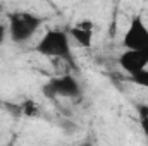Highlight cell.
<instances>
[{
    "label": "cell",
    "mask_w": 148,
    "mask_h": 146,
    "mask_svg": "<svg viewBox=\"0 0 148 146\" xmlns=\"http://www.w3.org/2000/svg\"><path fill=\"white\" fill-rule=\"evenodd\" d=\"M35 50L45 57L73 62V50H71V43H69V35L66 31H60V29L47 31L40 38Z\"/></svg>",
    "instance_id": "6da1fadb"
},
{
    "label": "cell",
    "mask_w": 148,
    "mask_h": 146,
    "mask_svg": "<svg viewBox=\"0 0 148 146\" xmlns=\"http://www.w3.org/2000/svg\"><path fill=\"white\" fill-rule=\"evenodd\" d=\"M9 36L14 43H24L41 26V17L29 12H14L9 16Z\"/></svg>",
    "instance_id": "7a4b0ae2"
},
{
    "label": "cell",
    "mask_w": 148,
    "mask_h": 146,
    "mask_svg": "<svg viewBox=\"0 0 148 146\" xmlns=\"http://www.w3.org/2000/svg\"><path fill=\"white\" fill-rule=\"evenodd\" d=\"M43 93L48 98H77L81 96V86L77 83V79L71 74H64V76H57L52 77L45 86H43Z\"/></svg>",
    "instance_id": "3957f363"
},
{
    "label": "cell",
    "mask_w": 148,
    "mask_h": 146,
    "mask_svg": "<svg viewBox=\"0 0 148 146\" xmlns=\"http://www.w3.org/2000/svg\"><path fill=\"white\" fill-rule=\"evenodd\" d=\"M122 45L127 50H138L148 55V28L141 16H134L131 19L129 28L122 38Z\"/></svg>",
    "instance_id": "277c9868"
},
{
    "label": "cell",
    "mask_w": 148,
    "mask_h": 146,
    "mask_svg": "<svg viewBox=\"0 0 148 146\" xmlns=\"http://www.w3.org/2000/svg\"><path fill=\"white\" fill-rule=\"evenodd\" d=\"M119 65L129 74V76H134V74L141 72L143 69H147L148 65V55L143 52H138V50H124L122 55L119 57Z\"/></svg>",
    "instance_id": "5b68a950"
},
{
    "label": "cell",
    "mask_w": 148,
    "mask_h": 146,
    "mask_svg": "<svg viewBox=\"0 0 148 146\" xmlns=\"http://www.w3.org/2000/svg\"><path fill=\"white\" fill-rule=\"evenodd\" d=\"M69 38H73L77 45H81V46L88 48V46H91L93 31H90V29H83V28L76 26V28H73V29L69 31Z\"/></svg>",
    "instance_id": "8992f818"
},
{
    "label": "cell",
    "mask_w": 148,
    "mask_h": 146,
    "mask_svg": "<svg viewBox=\"0 0 148 146\" xmlns=\"http://www.w3.org/2000/svg\"><path fill=\"white\" fill-rule=\"evenodd\" d=\"M21 112L26 115V117H38V105L35 102H26L23 107H21Z\"/></svg>",
    "instance_id": "52a82bcc"
},
{
    "label": "cell",
    "mask_w": 148,
    "mask_h": 146,
    "mask_svg": "<svg viewBox=\"0 0 148 146\" xmlns=\"http://www.w3.org/2000/svg\"><path fill=\"white\" fill-rule=\"evenodd\" d=\"M131 79H133L136 84H140V86H143V88H148V67L147 69H143L141 72L131 76Z\"/></svg>",
    "instance_id": "ba28073f"
},
{
    "label": "cell",
    "mask_w": 148,
    "mask_h": 146,
    "mask_svg": "<svg viewBox=\"0 0 148 146\" xmlns=\"http://www.w3.org/2000/svg\"><path fill=\"white\" fill-rule=\"evenodd\" d=\"M9 36V24L0 23V45L5 41V38Z\"/></svg>",
    "instance_id": "9c48e42d"
},
{
    "label": "cell",
    "mask_w": 148,
    "mask_h": 146,
    "mask_svg": "<svg viewBox=\"0 0 148 146\" xmlns=\"http://www.w3.org/2000/svg\"><path fill=\"white\" fill-rule=\"evenodd\" d=\"M76 26H79V28H83V29H90V31H93V23H91L90 19H83V21H79Z\"/></svg>",
    "instance_id": "30bf717a"
},
{
    "label": "cell",
    "mask_w": 148,
    "mask_h": 146,
    "mask_svg": "<svg viewBox=\"0 0 148 146\" xmlns=\"http://www.w3.org/2000/svg\"><path fill=\"white\" fill-rule=\"evenodd\" d=\"M140 122H141V129H143L145 136H148V115H145V117H140Z\"/></svg>",
    "instance_id": "8fae6325"
},
{
    "label": "cell",
    "mask_w": 148,
    "mask_h": 146,
    "mask_svg": "<svg viewBox=\"0 0 148 146\" xmlns=\"http://www.w3.org/2000/svg\"><path fill=\"white\" fill-rule=\"evenodd\" d=\"M0 12H2V5H0Z\"/></svg>",
    "instance_id": "7c38bea8"
}]
</instances>
